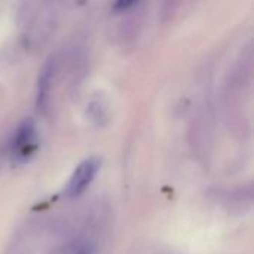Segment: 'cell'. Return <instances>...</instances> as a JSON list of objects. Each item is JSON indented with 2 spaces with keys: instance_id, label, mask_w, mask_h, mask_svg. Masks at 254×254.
<instances>
[{
  "instance_id": "7a4b0ae2",
  "label": "cell",
  "mask_w": 254,
  "mask_h": 254,
  "mask_svg": "<svg viewBox=\"0 0 254 254\" xmlns=\"http://www.w3.org/2000/svg\"><path fill=\"white\" fill-rule=\"evenodd\" d=\"M101 168V161L97 156H91L86 158L85 161H82L73 171L67 188H65V195L70 199H74L77 196H80L94 182L95 176L98 174Z\"/></svg>"
},
{
  "instance_id": "5b68a950",
  "label": "cell",
  "mask_w": 254,
  "mask_h": 254,
  "mask_svg": "<svg viewBox=\"0 0 254 254\" xmlns=\"http://www.w3.org/2000/svg\"><path fill=\"white\" fill-rule=\"evenodd\" d=\"M76 254H97V247L94 244H85L76 252Z\"/></svg>"
},
{
  "instance_id": "277c9868",
  "label": "cell",
  "mask_w": 254,
  "mask_h": 254,
  "mask_svg": "<svg viewBox=\"0 0 254 254\" xmlns=\"http://www.w3.org/2000/svg\"><path fill=\"white\" fill-rule=\"evenodd\" d=\"M134 6H137V1H124V0H121V1H116L113 4V10L116 13H121V12H127L128 9H131Z\"/></svg>"
},
{
  "instance_id": "3957f363",
  "label": "cell",
  "mask_w": 254,
  "mask_h": 254,
  "mask_svg": "<svg viewBox=\"0 0 254 254\" xmlns=\"http://www.w3.org/2000/svg\"><path fill=\"white\" fill-rule=\"evenodd\" d=\"M54 61L48 60L42 68L39 70L37 76V88H36V107L39 112H45L49 103V94H51V85L54 79Z\"/></svg>"
},
{
  "instance_id": "6da1fadb",
  "label": "cell",
  "mask_w": 254,
  "mask_h": 254,
  "mask_svg": "<svg viewBox=\"0 0 254 254\" xmlns=\"http://www.w3.org/2000/svg\"><path fill=\"white\" fill-rule=\"evenodd\" d=\"M10 159L13 164L28 162L39 149V137L33 119H24L15 129L10 140Z\"/></svg>"
}]
</instances>
